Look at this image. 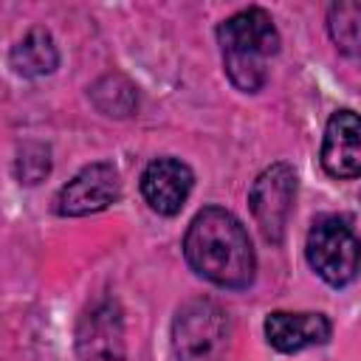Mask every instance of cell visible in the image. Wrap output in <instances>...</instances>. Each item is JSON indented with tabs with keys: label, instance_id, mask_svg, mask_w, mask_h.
<instances>
[{
	"label": "cell",
	"instance_id": "1",
	"mask_svg": "<svg viewBox=\"0 0 361 361\" xmlns=\"http://www.w3.org/2000/svg\"><path fill=\"white\" fill-rule=\"evenodd\" d=\"M183 254L195 274L220 288H248L257 271L245 226L231 212L217 206L195 214L183 237Z\"/></svg>",
	"mask_w": 361,
	"mask_h": 361
},
{
	"label": "cell",
	"instance_id": "2",
	"mask_svg": "<svg viewBox=\"0 0 361 361\" xmlns=\"http://www.w3.org/2000/svg\"><path fill=\"white\" fill-rule=\"evenodd\" d=\"M223 68L243 93H257L268 79V59L279 51V31L259 6L243 8L217 25Z\"/></svg>",
	"mask_w": 361,
	"mask_h": 361
},
{
	"label": "cell",
	"instance_id": "3",
	"mask_svg": "<svg viewBox=\"0 0 361 361\" xmlns=\"http://www.w3.org/2000/svg\"><path fill=\"white\" fill-rule=\"evenodd\" d=\"M305 257L327 285L344 288L361 271V240L344 217L324 214L307 231Z\"/></svg>",
	"mask_w": 361,
	"mask_h": 361
},
{
	"label": "cell",
	"instance_id": "4",
	"mask_svg": "<svg viewBox=\"0 0 361 361\" xmlns=\"http://www.w3.org/2000/svg\"><path fill=\"white\" fill-rule=\"evenodd\" d=\"M228 333V313L212 299L183 302L172 322V344L180 361H223Z\"/></svg>",
	"mask_w": 361,
	"mask_h": 361
},
{
	"label": "cell",
	"instance_id": "5",
	"mask_svg": "<svg viewBox=\"0 0 361 361\" xmlns=\"http://www.w3.org/2000/svg\"><path fill=\"white\" fill-rule=\"evenodd\" d=\"M293 200H296V172L288 164H271L257 175L248 192V203L268 243H282Z\"/></svg>",
	"mask_w": 361,
	"mask_h": 361
},
{
	"label": "cell",
	"instance_id": "6",
	"mask_svg": "<svg viewBox=\"0 0 361 361\" xmlns=\"http://www.w3.org/2000/svg\"><path fill=\"white\" fill-rule=\"evenodd\" d=\"M121 180L113 164L99 161L76 172L56 195V212L65 217H85L93 212L107 209L113 200H118Z\"/></svg>",
	"mask_w": 361,
	"mask_h": 361
},
{
	"label": "cell",
	"instance_id": "7",
	"mask_svg": "<svg viewBox=\"0 0 361 361\" xmlns=\"http://www.w3.org/2000/svg\"><path fill=\"white\" fill-rule=\"evenodd\" d=\"M76 353L82 361H124V324L113 302H99L79 319Z\"/></svg>",
	"mask_w": 361,
	"mask_h": 361
},
{
	"label": "cell",
	"instance_id": "8",
	"mask_svg": "<svg viewBox=\"0 0 361 361\" xmlns=\"http://www.w3.org/2000/svg\"><path fill=\"white\" fill-rule=\"evenodd\" d=\"M322 166L327 175L347 180L361 178V116L338 110L330 116L322 141Z\"/></svg>",
	"mask_w": 361,
	"mask_h": 361
},
{
	"label": "cell",
	"instance_id": "9",
	"mask_svg": "<svg viewBox=\"0 0 361 361\" xmlns=\"http://www.w3.org/2000/svg\"><path fill=\"white\" fill-rule=\"evenodd\" d=\"M195 186L192 169L178 158H155L141 175V195L158 214H178Z\"/></svg>",
	"mask_w": 361,
	"mask_h": 361
},
{
	"label": "cell",
	"instance_id": "10",
	"mask_svg": "<svg viewBox=\"0 0 361 361\" xmlns=\"http://www.w3.org/2000/svg\"><path fill=\"white\" fill-rule=\"evenodd\" d=\"M333 327L324 313H288L274 310L265 319V338L279 353H299L313 344H324Z\"/></svg>",
	"mask_w": 361,
	"mask_h": 361
},
{
	"label": "cell",
	"instance_id": "11",
	"mask_svg": "<svg viewBox=\"0 0 361 361\" xmlns=\"http://www.w3.org/2000/svg\"><path fill=\"white\" fill-rule=\"evenodd\" d=\"M59 65L56 42L48 31L34 28L11 48V68L23 76H45Z\"/></svg>",
	"mask_w": 361,
	"mask_h": 361
},
{
	"label": "cell",
	"instance_id": "12",
	"mask_svg": "<svg viewBox=\"0 0 361 361\" xmlns=\"http://www.w3.org/2000/svg\"><path fill=\"white\" fill-rule=\"evenodd\" d=\"M327 31L336 48L353 59H361V6L336 3L327 11Z\"/></svg>",
	"mask_w": 361,
	"mask_h": 361
}]
</instances>
